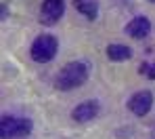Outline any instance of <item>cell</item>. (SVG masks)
<instances>
[{
    "label": "cell",
    "instance_id": "cell-3",
    "mask_svg": "<svg viewBox=\"0 0 155 139\" xmlns=\"http://www.w3.org/2000/svg\"><path fill=\"white\" fill-rule=\"evenodd\" d=\"M57 49H59L57 38L48 36V34H42L31 44V59L38 61V63H46V61H51L52 57L57 55Z\"/></svg>",
    "mask_w": 155,
    "mask_h": 139
},
{
    "label": "cell",
    "instance_id": "cell-7",
    "mask_svg": "<svg viewBox=\"0 0 155 139\" xmlns=\"http://www.w3.org/2000/svg\"><path fill=\"white\" fill-rule=\"evenodd\" d=\"M99 114V103L97 101H84L74 110V120L78 122H88Z\"/></svg>",
    "mask_w": 155,
    "mask_h": 139
},
{
    "label": "cell",
    "instance_id": "cell-10",
    "mask_svg": "<svg viewBox=\"0 0 155 139\" xmlns=\"http://www.w3.org/2000/svg\"><path fill=\"white\" fill-rule=\"evenodd\" d=\"M143 72H145L149 78H155V61L151 63V65H143Z\"/></svg>",
    "mask_w": 155,
    "mask_h": 139
},
{
    "label": "cell",
    "instance_id": "cell-6",
    "mask_svg": "<svg viewBox=\"0 0 155 139\" xmlns=\"http://www.w3.org/2000/svg\"><path fill=\"white\" fill-rule=\"evenodd\" d=\"M126 32H128L132 38L140 40V38H145L151 32V21L147 17H136V19H132L128 26H126Z\"/></svg>",
    "mask_w": 155,
    "mask_h": 139
},
{
    "label": "cell",
    "instance_id": "cell-5",
    "mask_svg": "<svg viewBox=\"0 0 155 139\" xmlns=\"http://www.w3.org/2000/svg\"><path fill=\"white\" fill-rule=\"evenodd\" d=\"M151 106H153V95L149 91H140V93L132 95L130 101H128L130 112L136 114V116H145L147 112L151 110Z\"/></svg>",
    "mask_w": 155,
    "mask_h": 139
},
{
    "label": "cell",
    "instance_id": "cell-8",
    "mask_svg": "<svg viewBox=\"0 0 155 139\" xmlns=\"http://www.w3.org/2000/svg\"><path fill=\"white\" fill-rule=\"evenodd\" d=\"M107 57L111 61H126V59L132 57V51L126 44H109L107 47Z\"/></svg>",
    "mask_w": 155,
    "mask_h": 139
},
{
    "label": "cell",
    "instance_id": "cell-4",
    "mask_svg": "<svg viewBox=\"0 0 155 139\" xmlns=\"http://www.w3.org/2000/svg\"><path fill=\"white\" fill-rule=\"evenodd\" d=\"M63 11H65V2L63 0H44L42 9H40L42 23H57L61 19Z\"/></svg>",
    "mask_w": 155,
    "mask_h": 139
},
{
    "label": "cell",
    "instance_id": "cell-11",
    "mask_svg": "<svg viewBox=\"0 0 155 139\" xmlns=\"http://www.w3.org/2000/svg\"><path fill=\"white\" fill-rule=\"evenodd\" d=\"M151 2H155V0H151Z\"/></svg>",
    "mask_w": 155,
    "mask_h": 139
},
{
    "label": "cell",
    "instance_id": "cell-2",
    "mask_svg": "<svg viewBox=\"0 0 155 139\" xmlns=\"http://www.w3.org/2000/svg\"><path fill=\"white\" fill-rule=\"evenodd\" d=\"M31 133V122L27 118H15V116H2L0 120V135L2 139H19Z\"/></svg>",
    "mask_w": 155,
    "mask_h": 139
},
{
    "label": "cell",
    "instance_id": "cell-1",
    "mask_svg": "<svg viewBox=\"0 0 155 139\" xmlns=\"http://www.w3.org/2000/svg\"><path fill=\"white\" fill-rule=\"evenodd\" d=\"M86 78H88V65L86 63H80V61H74V63H67L59 72L54 84L61 91H71V89L82 86V84L86 82Z\"/></svg>",
    "mask_w": 155,
    "mask_h": 139
},
{
    "label": "cell",
    "instance_id": "cell-9",
    "mask_svg": "<svg viewBox=\"0 0 155 139\" xmlns=\"http://www.w3.org/2000/svg\"><path fill=\"white\" fill-rule=\"evenodd\" d=\"M76 9L88 19H97V4L94 2H88V0H74Z\"/></svg>",
    "mask_w": 155,
    "mask_h": 139
}]
</instances>
